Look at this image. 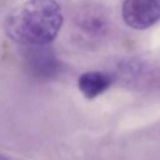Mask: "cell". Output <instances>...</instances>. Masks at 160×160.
I'll use <instances>...</instances> for the list:
<instances>
[{"label":"cell","mask_w":160,"mask_h":160,"mask_svg":"<svg viewBox=\"0 0 160 160\" xmlns=\"http://www.w3.org/2000/svg\"><path fill=\"white\" fill-rule=\"evenodd\" d=\"M24 60L30 75L39 80H50L55 78L60 70V62L52 49L48 45L26 46Z\"/></svg>","instance_id":"3957f363"},{"label":"cell","mask_w":160,"mask_h":160,"mask_svg":"<svg viewBox=\"0 0 160 160\" xmlns=\"http://www.w3.org/2000/svg\"><path fill=\"white\" fill-rule=\"evenodd\" d=\"M64 22L62 9L55 0H29L14 9L4 29L16 44L38 46L50 44Z\"/></svg>","instance_id":"6da1fadb"},{"label":"cell","mask_w":160,"mask_h":160,"mask_svg":"<svg viewBox=\"0 0 160 160\" xmlns=\"http://www.w3.org/2000/svg\"><path fill=\"white\" fill-rule=\"evenodd\" d=\"M122 79L134 86H146L155 79L154 69L141 61H126L120 65Z\"/></svg>","instance_id":"5b68a950"},{"label":"cell","mask_w":160,"mask_h":160,"mask_svg":"<svg viewBox=\"0 0 160 160\" xmlns=\"http://www.w3.org/2000/svg\"><path fill=\"white\" fill-rule=\"evenodd\" d=\"M121 15L130 28L148 29L160 20V0H125Z\"/></svg>","instance_id":"277c9868"},{"label":"cell","mask_w":160,"mask_h":160,"mask_svg":"<svg viewBox=\"0 0 160 160\" xmlns=\"http://www.w3.org/2000/svg\"><path fill=\"white\" fill-rule=\"evenodd\" d=\"M111 76L101 71H88L79 78V89L88 99H94L101 95L110 85Z\"/></svg>","instance_id":"8992f818"},{"label":"cell","mask_w":160,"mask_h":160,"mask_svg":"<svg viewBox=\"0 0 160 160\" xmlns=\"http://www.w3.org/2000/svg\"><path fill=\"white\" fill-rule=\"evenodd\" d=\"M72 28L79 44L89 46L99 44L110 28L106 9L96 2L80 5L75 12Z\"/></svg>","instance_id":"7a4b0ae2"},{"label":"cell","mask_w":160,"mask_h":160,"mask_svg":"<svg viewBox=\"0 0 160 160\" xmlns=\"http://www.w3.org/2000/svg\"><path fill=\"white\" fill-rule=\"evenodd\" d=\"M0 160H9V159L5 158V156H2V155H0Z\"/></svg>","instance_id":"52a82bcc"}]
</instances>
